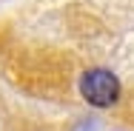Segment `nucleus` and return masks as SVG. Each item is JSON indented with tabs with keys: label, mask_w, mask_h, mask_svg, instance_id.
Returning a JSON list of instances; mask_svg holds the SVG:
<instances>
[{
	"label": "nucleus",
	"mask_w": 134,
	"mask_h": 131,
	"mask_svg": "<svg viewBox=\"0 0 134 131\" xmlns=\"http://www.w3.org/2000/svg\"><path fill=\"white\" fill-rule=\"evenodd\" d=\"M80 94L88 105L108 108L120 97V80L114 77L108 69H88L80 77Z\"/></svg>",
	"instance_id": "obj_1"
}]
</instances>
